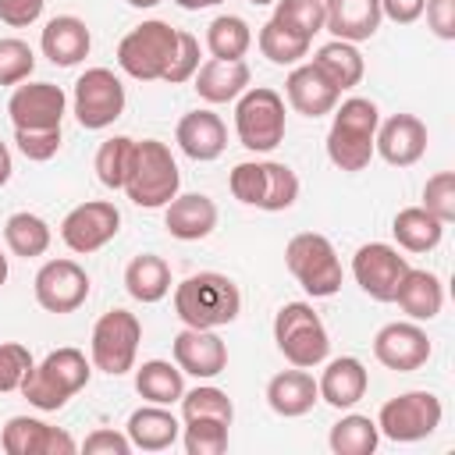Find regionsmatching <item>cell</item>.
I'll return each mask as SVG.
<instances>
[{"label":"cell","mask_w":455,"mask_h":455,"mask_svg":"<svg viewBox=\"0 0 455 455\" xmlns=\"http://www.w3.org/2000/svg\"><path fill=\"white\" fill-rule=\"evenodd\" d=\"M174 313L185 327L217 331L224 323H235L242 313V291L228 274L199 270L185 277L174 288Z\"/></svg>","instance_id":"1"},{"label":"cell","mask_w":455,"mask_h":455,"mask_svg":"<svg viewBox=\"0 0 455 455\" xmlns=\"http://www.w3.org/2000/svg\"><path fill=\"white\" fill-rule=\"evenodd\" d=\"M331 132H327V156L334 167L355 174L373 160V139L380 124V110L366 96H352L341 107L331 110Z\"/></svg>","instance_id":"2"},{"label":"cell","mask_w":455,"mask_h":455,"mask_svg":"<svg viewBox=\"0 0 455 455\" xmlns=\"http://www.w3.org/2000/svg\"><path fill=\"white\" fill-rule=\"evenodd\" d=\"M92 377V366L85 359V352L78 348H53L43 363H36L25 380H21V395L28 398V405L43 409V412H57L68 405V398H75Z\"/></svg>","instance_id":"3"},{"label":"cell","mask_w":455,"mask_h":455,"mask_svg":"<svg viewBox=\"0 0 455 455\" xmlns=\"http://www.w3.org/2000/svg\"><path fill=\"white\" fill-rule=\"evenodd\" d=\"M178 188H181V171H178L171 149L160 139L135 142L132 167H128V178H124L128 199L142 210H160L178 196Z\"/></svg>","instance_id":"4"},{"label":"cell","mask_w":455,"mask_h":455,"mask_svg":"<svg viewBox=\"0 0 455 455\" xmlns=\"http://www.w3.org/2000/svg\"><path fill=\"white\" fill-rule=\"evenodd\" d=\"M284 267L313 299H331L341 291V259L327 235L299 231L284 245Z\"/></svg>","instance_id":"5"},{"label":"cell","mask_w":455,"mask_h":455,"mask_svg":"<svg viewBox=\"0 0 455 455\" xmlns=\"http://www.w3.org/2000/svg\"><path fill=\"white\" fill-rule=\"evenodd\" d=\"M274 341L277 352L302 370H313L327 359L331 352V338L323 320L316 316V309L309 302H284L274 316Z\"/></svg>","instance_id":"6"},{"label":"cell","mask_w":455,"mask_h":455,"mask_svg":"<svg viewBox=\"0 0 455 455\" xmlns=\"http://www.w3.org/2000/svg\"><path fill=\"white\" fill-rule=\"evenodd\" d=\"M174 50H178V28L160 18H149L117 43V64L124 75L139 82H160L164 71L171 68Z\"/></svg>","instance_id":"7"},{"label":"cell","mask_w":455,"mask_h":455,"mask_svg":"<svg viewBox=\"0 0 455 455\" xmlns=\"http://www.w3.org/2000/svg\"><path fill=\"white\" fill-rule=\"evenodd\" d=\"M235 132L249 153H270L284 142V100L270 85H249L235 100Z\"/></svg>","instance_id":"8"},{"label":"cell","mask_w":455,"mask_h":455,"mask_svg":"<svg viewBox=\"0 0 455 455\" xmlns=\"http://www.w3.org/2000/svg\"><path fill=\"white\" fill-rule=\"evenodd\" d=\"M139 341H142L139 316L128 313V309H107L92 327V341H89L92 366L110 373V377H121V373L135 370Z\"/></svg>","instance_id":"9"},{"label":"cell","mask_w":455,"mask_h":455,"mask_svg":"<svg viewBox=\"0 0 455 455\" xmlns=\"http://www.w3.org/2000/svg\"><path fill=\"white\" fill-rule=\"evenodd\" d=\"M441 416H444V409L434 391H405L380 405L377 430L398 444H409V441L430 437L441 427Z\"/></svg>","instance_id":"10"},{"label":"cell","mask_w":455,"mask_h":455,"mask_svg":"<svg viewBox=\"0 0 455 455\" xmlns=\"http://www.w3.org/2000/svg\"><path fill=\"white\" fill-rule=\"evenodd\" d=\"M124 103H128L124 82L110 68H89L85 75H78L71 107H75V117L82 128L100 132V128L114 124L124 114Z\"/></svg>","instance_id":"11"},{"label":"cell","mask_w":455,"mask_h":455,"mask_svg":"<svg viewBox=\"0 0 455 455\" xmlns=\"http://www.w3.org/2000/svg\"><path fill=\"white\" fill-rule=\"evenodd\" d=\"M405 270H409V259L387 242H366L352 256V277L373 302H391Z\"/></svg>","instance_id":"12"},{"label":"cell","mask_w":455,"mask_h":455,"mask_svg":"<svg viewBox=\"0 0 455 455\" xmlns=\"http://www.w3.org/2000/svg\"><path fill=\"white\" fill-rule=\"evenodd\" d=\"M121 231V210L107 199H89V203H78L75 210H68V217L60 220V238L71 252H96L103 249L114 235Z\"/></svg>","instance_id":"13"},{"label":"cell","mask_w":455,"mask_h":455,"mask_svg":"<svg viewBox=\"0 0 455 455\" xmlns=\"http://www.w3.org/2000/svg\"><path fill=\"white\" fill-rule=\"evenodd\" d=\"M32 291L46 313H75L89 299V274L75 259H46L36 270Z\"/></svg>","instance_id":"14"},{"label":"cell","mask_w":455,"mask_h":455,"mask_svg":"<svg viewBox=\"0 0 455 455\" xmlns=\"http://www.w3.org/2000/svg\"><path fill=\"white\" fill-rule=\"evenodd\" d=\"M434 345L427 338V331L416 323V320H395V323H384L373 338V355L380 366L387 370H398V373H412L419 370L427 359H430Z\"/></svg>","instance_id":"15"},{"label":"cell","mask_w":455,"mask_h":455,"mask_svg":"<svg viewBox=\"0 0 455 455\" xmlns=\"http://www.w3.org/2000/svg\"><path fill=\"white\" fill-rule=\"evenodd\" d=\"M64 110H68V96L53 82L18 85L7 100V114L14 128H60Z\"/></svg>","instance_id":"16"},{"label":"cell","mask_w":455,"mask_h":455,"mask_svg":"<svg viewBox=\"0 0 455 455\" xmlns=\"http://www.w3.org/2000/svg\"><path fill=\"white\" fill-rule=\"evenodd\" d=\"M0 448L7 455H75L78 444L68 430L50 427L36 416H11L0 434Z\"/></svg>","instance_id":"17"},{"label":"cell","mask_w":455,"mask_h":455,"mask_svg":"<svg viewBox=\"0 0 455 455\" xmlns=\"http://www.w3.org/2000/svg\"><path fill=\"white\" fill-rule=\"evenodd\" d=\"M171 352H174V366L196 380H213L217 373L228 370V345L220 341L217 331L185 327L174 334Z\"/></svg>","instance_id":"18"},{"label":"cell","mask_w":455,"mask_h":455,"mask_svg":"<svg viewBox=\"0 0 455 455\" xmlns=\"http://www.w3.org/2000/svg\"><path fill=\"white\" fill-rule=\"evenodd\" d=\"M373 153H380L391 167H412L427 153V124L416 114H391L377 124Z\"/></svg>","instance_id":"19"},{"label":"cell","mask_w":455,"mask_h":455,"mask_svg":"<svg viewBox=\"0 0 455 455\" xmlns=\"http://www.w3.org/2000/svg\"><path fill=\"white\" fill-rule=\"evenodd\" d=\"M284 92H288V103L295 114L302 117H323L338 107L341 100V89L309 60V64H295L284 78Z\"/></svg>","instance_id":"20"},{"label":"cell","mask_w":455,"mask_h":455,"mask_svg":"<svg viewBox=\"0 0 455 455\" xmlns=\"http://www.w3.org/2000/svg\"><path fill=\"white\" fill-rule=\"evenodd\" d=\"M217 203L203 192H185V196H174L167 206H164V228L171 238L178 242H199L206 238L213 228H217Z\"/></svg>","instance_id":"21"},{"label":"cell","mask_w":455,"mask_h":455,"mask_svg":"<svg viewBox=\"0 0 455 455\" xmlns=\"http://www.w3.org/2000/svg\"><path fill=\"white\" fill-rule=\"evenodd\" d=\"M39 46H43V57L57 68H75L78 60L89 57V46H92V36H89V25L75 14H57L43 25V36H39Z\"/></svg>","instance_id":"22"},{"label":"cell","mask_w":455,"mask_h":455,"mask_svg":"<svg viewBox=\"0 0 455 455\" xmlns=\"http://www.w3.org/2000/svg\"><path fill=\"white\" fill-rule=\"evenodd\" d=\"M380 18V0H323V28L345 43L373 39Z\"/></svg>","instance_id":"23"},{"label":"cell","mask_w":455,"mask_h":455,"mask_svg":"<svg viewBox=\"0 0 455 455\" xmlns=\"http://www.w3.org/2000/svg\"><path fill=\"white\" fill-rule=\"evenodd\" d=\"M174 139H178V146H181V153H185L188 160L206 164V160H217V156L224 153V146H228V128H224V121H220L213 110H188V114L178 121Z\"/></svg>","instance_id":"24"},{"label":"cell","mask_w":455,"mask_h":455,"mask_svg":"<svg viewBox=\"0 0 455 455\" xmlns=\"http://www.w3.org/2000/svg\"><path fill=\"white\" fill-rule=\"evenodd\" d=\"M196 78V92L199 100L206 103H235L249 82H252V71L245 60H220V57H210L199 64V71L192 75Z\"/></svg>","instance_id":"25"},{"label":"cell","mask_w":455,"mask_h":455,"mask_svg":"<svg viewBox=\"0 0 455 455\" xmlns=\"http://www.w3.org/2000/svg\"><path fill=\"white\" fill-rule=\"evenodd\" d=\"M366 387H370V373H366V366H363L355 355H338V359H331V363L323 366L320 380H316L320 398H323L327 405H334V409H352V405L366 395Z\"/></svg>","instance_id":"26"},{"label":"cell","mask_w":455,"mask_h":455,"mask_svg":"<svg viewBox=\"0 0 455 455\" xmlns=\"http://www.w3.org/2000/svg\"><path fill=\"white\" fill-rule=\"evenodd\" d=\"M124 434L132 441V448L139 451H164L181 437V419L167 409V405H142L128 416Z\"/></svg>","instance_id":"27"},{"label":"cell","mask_w":455,"mask_h":455,"mask_svg":"<svg viewBox=\"0 0 455 455\" xmlns=\"http://www.w3.org/2000/svg\"><path fill=\"white\" fill-rule=\"evenodd\" d=\"M316 402H320L316 380H313V373H306L302 366L281 370V373H274L270 384H267V405H270L277 416H284V419L306 416Z\"/></svg>","instance_id":"28"},{"label":"cell","mask_w":455,"mask_h":455,"mask_svg":"<svg viewBox=\"0 0 455 455\" xmlns=\"http://www.w3.org/2000/svg\"><path fill=\"white\" fill-rule=\"evenodd\" d=\"M391 302H398L402 313H405L409 320H434V316L441 313V306H444L441 277L430 274V270H416V267H409Z\"/></svg>","instance_id":"29"},{"label":"cell","mask_w":455,"mask_h":455,"mask_svg":"<svg viewBox=\"0 0 455 455\" xmlns=\"http://www.w3.org/2000/svg\"><path fill=\"white\" fill-rule=\"evenodd\" d=\"M391 235H395L398 249H405V252H430V249L441 245L444 224L434 213H427L423 206H405V210L395 213Z\"/></svg>","instance_id":"30"},{"label":"cell","mask_w":455,"mask_h":455,"mask_svg":"<svg viewBox=\"0 0 455 455\" xmlns=\"http://www.w3.org/2000/svg\"><path fill=\"white\" fill-rule=\"evenodd\" d=\"M124 291L135 302H160L171 291V267L164 256L142 252L124 267Z\"/></svg>","instance_id":"31"},{"label":"cell","mask_w":455,"mask_h":455,"mask_svg":"<svg viewBox=\"0 0 455 455\" xmlns=\"http://www.w3.org/2000/svg\"><path fill=\"white\" fill-rule=\"evenodd\" d=\"M135 391L153 405H174L185 395V373L167 359H146L135 370Z\"/></svg>","instance_id":"32"},{"label":"cell","mask_w":455,"mask_h":455,"mask_svg":"<svg viewBox=\"0 0 455 455\" xmlns=\"http://www.w3.org/2000/svg\"><path fill=\"white\" fill-rule=\"evenodd\" d=\"M313 64L345 92V89H355L363 82V53L355 50V43H345V39H331L323 43L316 53H313Z\"/></svg>","instance_id":"33"},{"label":"cell","mask_w":455,"mask_h":455,"mask_svg":"<svg viewBox=\"0 0 455 455\" xmlns=\"http://www.w3.org/2000/svg\"><path fill=\"white\" fill-rule=\"evenodd\" d=\"M4 242H7V249H11L14 256L36 259V256H43V252L50 249L53 231H50V224H46L43 217H36V213H28V210H18V213H11V217L4 220Z\"/></svg>","instance_id":"34"},{"label":"cell","mask_w":455,"mask_h":455,"mask_svg":"<svg viewBox=\"0 0 455 455\" xmlns=\"http://www.w3.org/2000/svg\"><path fill=\"white\" fill-rule=\"evenodd\" d=\"M331 451L334 455H373L377 444H380V430H377V419L370 416H359V412H348L341 416L334 427H331Z\"/></svg>","instance_id":"35"},{"label":"cell","mask_w":455,"mask_h":455,"mask_svg":"<svg viewBox=\"0 0 455 455\" xmlns=\"http://www.w3.org/2000/svg\"><path fill=\"white\" fill-rule=\"evenodd\" d=\"M206 46L220 60H242L252 46V28L238 14H217L206 28Z\"/></svg>","instance_id":"36"},{"label":"cell","mask_w":455,"mask_h":455,"mask_svg":"<svg viewBox=\"0 0 455 455\" xmlns=\"http://www.w3.org/2000/svg\"><path fill=\"white\" fill-rule=\"evenodd\" d=\"M256 43H259V53L270 60V64H281V68H295L306 53H309V43L313 39H306V36H295L291 28H284V25H277L274 18L259 28V36H256Z\"/></svg>","instance_id":"37"},{"label":"cell","mask_w":455,"mask_h":455,"mask_svg":"<svg viewBox=\"0 0 455 455\" xmlns=\"http://www.w3.org/2000/svg\"><path fill=\"white\" fill-rule=\"evenodd\" d=\"M295 199H299V174H295L288 164L263 160V196H259V210L281 213V210L295 206Z\"/></svg>","instance_id":"38"},{"label":"cell","mask_w":455,"mask_h":455,"mask_svg":"<svg viewBox=\"0 0 455 455\" xmlns=\"http://www.w3.org/2000/svg\"><path fill=\"white\" fill-rule=\"evenodd\" d=\"M132 153H135V139L128 135H114L96 149V178L107 188H124L128 167H132Z\"/></svg>","instance_id":"39"},{"label":"cell","mask_w":455,"mask_h":455,"mask_svg":"<svg viewBox=\"0 0 455 455\" xmlns=\"http://www.w3.org/2000/svg\"><path fill=\"white\" fill-rule=\"evenodd\" d=\"M181 419H220V423H231L235 419V405L220 387L199 384V387L181 395Z\"/></svg>","instance_id":"40"},{"label":"cell","mask_w":455,"mask_h":455,"mask_svg":"<svg viewBox=\"0 0 455 455\" xmlns=\"http://www.w3.org/2000/svg\"><path fill=\"white\" fill-rule=\"evenodd\" d=\"M274 21L313 39L323 32V0H274Z\"/></svg>","instance_id":"41"},{"label":"cell","mask_w":455,"mask_h":455,"mask_svg":"<svg viewBox=\"0 0 455 455\" xmlns=\"http://www.w3.org/2000/svg\"><path fill=\"white\" fill-rule=\"evenodd\" d=\"M231 423L220 419H181V444L188 455H220L228 451Z\"/></svg>","instance_id":"42"},{"label":"cell","mask_w":455,"mask_h":455,"mask_svg":"<svg viewBox=\"0 0 455 455\" xmlns=\"http://www.w3.org/2000/svg\"><path fill=\"white\" fill-rule=\"evenodd\" d=\"M32 68H36V53L25 39H14V36L0 39V85L25 82L32 75Z\"/></svg>","instance_id":"43"},{"label":"cell","mask_w":455,"mask_h":455,"mask_svg":"<svg viewBox=\"0 0 455 455\" xmlns=\"http://www.w3.org/2000/svg\"><path fill=\"white\" fill-rule=\"evenodd\" d=\"M423 210L434 213L441 224L455 220V174L451 171H437L427 178L423 185Z\"/></svg>","instance_id":"44"},{"label":"cell","mask_w":455,"mask_h":455,"mask_svg":"<svg viewBox=\"0 0 455 455\" xmlns=\"http://www.w3.org/2000/svg\"><path fill=\"white\" fill-rule=\"evenodd\" d=\"M32 366L36 359L21 341H0V395L18 391Z\"/></svg>","instance_id":"45"},{"label":"cell","mask_w":455,"mask_h":455,"mask_svg":"<svg viewBox=\"0 0 455 455\" xmlns=\"http://www.w3.org/2000/svg\"><path fill=\"white\" fill-rule=\"evenodd\" d=\"M228 188L238 203L256 206L259 210V196H263V160H242L231 167L228 174Z\"/></svg>","instance_id":"46"},{"label":"cell","mask_w":455,"mask_h":455,"mask_svg":"<svg viewBox=\"0 0 455 455\" xmlns=\"http://www.w3.org/2000/svg\"><path fill=\"white\" fill-rule=\"evenodd\" d=\"M14 142L25 160H53L60 149V128H14Z\"/></svg>","instance_id":"47"},{"label":"cell","mask_w":455,"mask_h":455,"mask_svg":"<svg viewBox=\"0 0 455 455\" xmlns=\"http://www.w3.org/2000/svg\"><path fill=\"white\" fill-rule=\"evenodd\" d=\"M196 71H199V39H196L192 32H178V50H174L171 68L164 71L160 82H167V85H181V82H188Z\"/></svg>","instance_id":"48"},{"label":"cell","mask_w":455,"mask_h":455,"mask_svg":"<svg viewBox=\"0 0 455 455\" xmlns=\"http://www.w3.org/2000/svg\"><path fill=\"white\" fill-rule=\"evenodd\" d=\"M43 7H46V0H0V21L11 28H25V25L39 21Z\"/></svg>","instance_id":"49"},{"label":"cell","mask_w":455,"mask_h":455,"mask_svg":"<svg viewBox=\"0 0 455 455\" xmlns=\"http://www.w3.org/2000/svg\"><path fill=\"white\" fill-rule=\"evenodd\" d=\"M423 11L437 39H455V0H423Z\"/></svg>","instance_id":"50"},{"label":"cell","mask_w":455,"mask_h":455,"mask_svg":"<svg viewBox=\"0 0 455 455\" xmlns=\"http://www.w3.org/2000/svg\"><path fill=\"white\" fill-rule=\"evenodd\" d=\"M82 451L85 455H128L132 451V441L128 434H117V430H92L85 441H82Z\"/></svg>","instance_id":"51"},{"label":"cell","mask_w":455,"mask_h":455,"mask_svg":"<svg viewBox=\"0 0 455 455\" xmlns=\"http://www.w3.org/2000/svg\"><path fill=\"white\" fill-rule=\"evenodd\" d=\"M380 14L398 25H412L423 14V0H380Z\"/></svg>","instance_id":"52"},{"label":"cell","mask_w":455,"mask_h":455,"mask_svg":"<svg viewBox=\"0 0 455 455\" xmlns=\"http://www.w3.org/2000/svg\"><path fill=\"white\" fill-rule=\"evenodd\" d=\"M11 171H14V164H11V149H7V142H0V188L11 181Z\"/></svg>","instance_id":"53"},{"label":"cell","mask_w":455,"mask_h":455,"mask_svg":"<svg viewBox=\"0 0 455 455\" xmlns=\"http://www.w3.org/2000/svg\"><path fill=\"white\" fill-rule=\"evenodd\" d=\"M181 11H203V7H217V4H224V0H174Z\"/></svg>","instance_id":"54"},{"label":"cell","mask_w":455,"mask_h":455,"mask_svg":"<svg viewBox=\"0 0 455 455\" xmlns=\"http://www.w3.org/2000/svg\"><path fill=\"white\" fill-rule=\"evenodd\" d=\"M128 4H132V7H139V11H142V7H156V4H160V0H128Z\"/></svg>","instance_id":"55"},{"label":"cell","mask_w":455,"mask_h":455,"mask_svg":"<svg viewBox=\"0 0 455 455\" xmlns=\"http://www.w3.org/2000/svg\"><path fill=\"white\" fill-rule=\"evenodd\" d=\"M4 281H7V256L0 252V284H4Z\"/></svg>","instance_id":"56"},{"label":"cell","mask_w":455,"mask_h":455,"mask_svg":"<svg viewBox=\"0 0 455 455\" xmlns=\"http://www.w3.org/2000/svg\"><path fill=\"white\" fill-rule=\"evenodd\" d=\"M249 4H256V7H263V4H274V0H249Z\"/></svg>","instance_id":"57"}]
</instances>
